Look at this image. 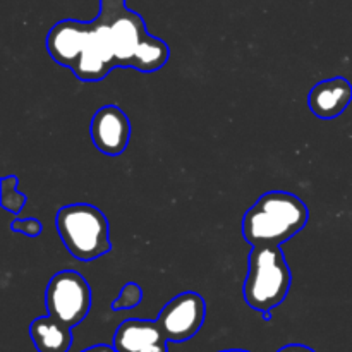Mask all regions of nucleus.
Wrapping results in <instances>:
<instances>
[{"label":"nucleus","instance_id":"obj_1","mask_svg":"<svg viewBox=\"0 0 352 352\" xmlns=\"http://www.w3.org/2000/svg\"><path fill=\"white\" fill-rule=\"evenodd\" d=\"M47 50L79 81H102L113 69L157 72L170 57V48L146 31L143 17L126 0H100L93 21H58L47 34Z\"/></svg>","mask_w":352,"mask_h":352},{"label":"nucleus","instance_id":"obj_2","mask_svg":"<svg viewBox=\"0 0 352 352\" xmlns=\"http://www.w3.org/2000/svg\"><path fill=\"white\" fill-rule=\"evenodd\" d=\"M308 220V206L301 198L292 192L270 191L244 213L243 237L251 246H280L301 232Z\"/></svg>","mask_w":352,"mask_h":352},{"label":"nucleus","instance_id":"obj_3","mask_svg":"<svg viewBox=\"0 0 352 352\" xmlns=\"http://www.w3.org/2000/svg\"><path fill=\"white\" fill-rule=\"evenodd\" d=\"M292 274L284 251L278 244L253 246L250 270L243 285L244 301L254 311L270 320V311L280 306L291 289Z\"/></svg>","mask_w":352,"mask_h":352},{"label":"nucleus","instance_id":"obj_4","mask_svg":"<svg viewBox=\"0 0 352 352\" xmlns=\"http://www.w3.org/2000/svg\"><path fill=\"white\" fill-rule=\"evenodd\" d=\"M57 230L65 250L79 261H93L112 250L107 217L88 203L62 206Z\"/></svg>","mask_w":352,"mask_h":352},{"label":"nucleus","instance_id":"obj_5","mask_svg":"<svg viewBox=\"0 0 352 352\" xmlns=\"http://www.w3.org/2000/svg\"><path fill=\"white\" fill-rule=\"evenodd\" d=\"M45 302L48 315L74 329L88 316L91 308V289L78 272H57L47 285Z\"/></svg>","mask_w":352,"mask_h":352},{"label":"nucleus","instance_id":"obj_6","mask_svg":"<svg viewBox=\"0 0 352 352\" xmlns=\"http://www.w3.org/2000/svg\"><path fill=\"white\" fill-rule=\"evenodd\" d=\"M205 315V299L189 291L170 299L162 308L157 323L168 342H186L199 332Z\"/></svg>","mask_w":352,"mask_h":352},{"label":"nucleus","instance_id":"obj_7","mask_svg":"<svg viewBox=\"0 0 352 352\" xmlns=\"http://www.w3.org/2000/svg\"><path fill=\"white\" fill-rule=\"evenodd\" d=\"M91 141L96 150L109 157L124 153L131 141L129 117L117 105H105L96 110L91 119Z\"/></svg>","mask_w":352,"mask_h":352},{"label":"nucleus","instance_id":"obj_8","mask_svg":"<svg viewBox=\"0 0 352 352\" xmlns=\"http://www.w3.org/2000/svg\"><path fill=\"white\" fill-rule=\"evenodd\" d=\"M167 342L157 320H126L117 329L112 346L117 352H167Z\"/></svg>","mask_w":352,"mask_h":352},{"label":"nucleus","instance_id":"obj_9","mask_svg":"<svg viewBox=\"0 0 352 352\" xmlns=\"http://www.w3.org/2000/svg\"><path fill=\"white\" fill-rule=\"evenodd\" d=\"M352 102V85L346 78H332L316 82L308 96L311 112L320 119H336Z\"/></svg>","mask_w":352,"mask_h":352},{"label":"nucleus","instance_id":"obj_10","mask_svg":"<svg viewBox=\"0 0 352 352\" xmlns=\"http://www.w3.org/2000/svg\"><path fill=\"white\" fill-rule=\"evenodd\" d=\"M71 327L54 316H40L30 325V336L38 352H67L72 346Z\"/></svg>","mask_w":352,"mask_h":352},{"label":"nucleus","instance_id":"obj_11","mask_svg":"<svg viewBox=\"0 0 352 352\" xmlns=\"http://www.w3.org/2000/svg\"><path fill=\"white\" fill-rule=\"evenodd\" d=\"M0 205L3 210L19 215L21 210L26 205V196L17 191V177L16 175H6L0 182Z\"/></svg>","mask_w":352,"mask_h":352},{"label":"nucleus","instance_id":"obj_12","mask_svg":"<svg viewBox=\"0 0 352 352\" xmlns=\"http://www.w3.org/2000/svg\"><path fill=\"white\" fill-rule=\"evenodd\" d=\"M141 301H143V289L134 282H129L120 289L117 299H113L112 309L113 311H124V309L136 308L138 305H141Z\"/></svg>","mask_w":352,"mask_h":352},{"label":"nucleus","instance_id":"obj_13","mask_svg":"<svg viewBox=\"0 0 352 352\" xmlns=\"http://www.w3.org/2000/svg\"><path fill=\"white\" fill-rule=\"evenodd\" d=\"M10 229L28 237H38L43 232V223L38 219H17L10 223Z\"/></svg>","mask_w":352,"mask_h":352},{"label":"nucleus","instance_id":"obj_14","mask_svg":"<svg viewBox=\"0 0 352 352\" xmlns=\"http://www.w3.org/2000/svg\"><path fill=\"white\" fill-rule=\"evenodd\" d=\"M277 352H315L313 349H309L308 346H302V344H289V346L282 347Z\"/></svg>","mask_w":352,"mask_h":352},{"label":"nucleus","instance_id":"obj_15","mask_svg":"<svg viewBox=\"0 0 352 352\" xmlns=\"http://www.w3.org/2000/svg\"><path fill=\"white\" fill-rule=\"evenodd\" d=\"M81 352H117L113 346H107V344H98V346L88 347V349L81 351Z\"/></svg>","mask_w":352,"mask_h":352},{"label":"nucleus","instance_id":"obj_16","mask_svg":"<svg viewBox=\"0 0 352 352\" xmlns=\"http://www.w3.org/2000/svg\"><path fill=\"white\" fill-rule=\"evenodd\" d=\"M220 352H248V351H243V349H229V351H220Z\"/></svg>","mask_w":352,"mask_h":352}]
</instances>
